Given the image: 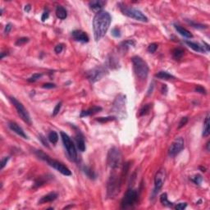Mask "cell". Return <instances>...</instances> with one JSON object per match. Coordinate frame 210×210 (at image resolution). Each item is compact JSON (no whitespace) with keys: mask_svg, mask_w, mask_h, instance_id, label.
<instances>
[{"mask_svg":"<svg viewBox=\"0 0 210 210\" xmlns=\"http://www.w3.org/2000/svg\"><path fill=\"white\" fill-rule=\"evenodd\" d=\"M49 17V13L48 11L46 12H44L43 13V15H42V17H41V20H42V22H45V20H47L48 18Z\"/></svg>","mask_w":210,"mask_h":210,"instance_id":"obj_49","label":"cell"},{"mask_svg":"<svg viewBox=\"0 0 210 210\" xmlns=\"http://www.w3.org/2000/svg\"><path fill=\"white\" fill-rule=\"evenodd\" d=\"M209 144H210L209 141L207 143V150H208V151L209 150Z\"/></svg>","mask_w":210,"mask_h":210,"instance_id":"obj_52","label":"cell"},{"mask_svg":"<svg viewBox=\"0 0 210 210\" xmlns=\"http://www.w3.org/2000/svg\"><path fill=\"white\" fill-rule=\"evenodd\" d=\"M56 86L53 83H45L43 85V88L44 89H53V88H55Z\"/></svg>","mask_w":210,"mask_h":210,"instance_id":"obj_46","label":"cell"},{"mask_svg":"<svg viewBox=\"0 0 210 210\" xmlns=\"http://www.w3.org/2000/svg\"><path fill=\"white\" fill-rule=\"evenodd\" d=\"M83 171H84V172L86 173V175L90 179H93V180H94L95 178H96V174L94 173V171L90 168V167H86V166H85V167H83Z\"/></svg>","mask_w":210,"mask_h":210,"instance_id":"obj_26","label":"cell"},{"mask_svg":"<svg viewBox=\"0 0 210 210\" xmlns=\"http://www.w3.org/2000/svg\"><path fill=\"white\" fill-rule=\"evenodd\" d=\"M118 6H119L121 12L126 17L133 18V19L139 21V22H148V21H149L147 17L145 16V14H143L142 12H140L138 9L128 7V6L122 4H119Z\"/></svg>","mask_w":210,"mask_h":210,"instance_id":"obj_5","label":"cell"},{"mask_svg":"<svg viewBox=\"0 0 210 210\" xmlns=\"http://www.w3.org/2000/svg\"><path fill=\"white\" fill-rule=\"evenodd\" d=\"M56 15L61 20H64L67 17V13L66 9L63 7H62V6H58L57 7V8H56Z\"/></svg>","mask_w":210,"mask_h":210,"instance_id":"obj_23","label":"cell"},{"mask_svg":"<svg viewBox=\"0 0 210 210\" xmlns=\"http://www.w3.org/2000/svg\"><path fill=\"white\" fill-rule=\"evenodd\" d=\"M35 154L37 155V156L39 157V159H43L45 162H47V163L49 166H51L54 169H56L57 171H59L61 174H63L64 176H71L72 175V171H70V169L67 167H66L64 164H63V163L57 161V160L50 159L47 155H45L44 153L41 152V151H36Z\"/></svg>","mask_w":210,"mask_h":210,"instance_id":"obj_2","label":"cell"},{"mask_svg":"<svg viewBox=\"0 0 210 210\" xmlns=\"http://www.w3.org/2000/svg\"><path fill=\"white\" fill-rule=\"evenodd\" d=\"M8 126L9 128L11 129L13 131H14L15 133H17V135H19L20 136H22L24 139H27V136L26 135L25 131L22 130V128L21 126H19L18 124H17L16 122H10L8 123Z\"/></svg>","mask_w":210,"mask_h":210,"instance_id":"obj_14","label":"cell"},{"mask_svg":"<svg viewBox=\"0 0 210 210\" xmlns=\"http://www.w3.org/2000/svg\"><path fill=\"white\" fill-rule=\"evenodd\" d=\"M42 76H43V74H41V73H35V74H33L31 76V77L29 78L27 81L29 82H34L40 77H42Z\"/></svg>","mask_w":210,"mask_h":210,"instance_id":"obj_32","label":"cell"},{"mask_svg":"<svg viewBox=\"0 0 210 210\" xmlns=\"http://www.w3.org/2000/svg\"><path fill=\"white\" fill-rule=\"evenodd\" d=\"M126 97L124 95H119L117 98L116 99V101L114 103V106H113V108L114 110L116 111V112H119L121 109H124L125 107V99Z\"/></svg>","mask_w":210,"mask_h":210,"instance_id":"obj_17","label":"cell"},{"mask_svg":"<svg viewBox=\"0 0 210 210\" xmlns=\"http://www.w3.org/2000/svg\"><path fill=\"white\" fill-rule=\"evenodd\" d=\"M187 122H188V117H182V118L181 119L180 122H179L178 129H181V127H183L187 123Z\"/></svg>","mask_w":210,"mask_h":210,"instance_id":"obj_41","label":"cell"},{"mask_svg":"<svg viewBox=\"0 0 210 210\" xmlns=\"http://www.w3.org/2000/svg\"><path fill=\"white\" fill-rule=\"evenodd\" d=\"M210 134V129H209V113L208 112L206 115L205 120L204 122V128H203V133L202 136L204 137H208Z\"/></svg>","mask_w":210,"mask_h":210,"instance_id":"obj_21","label":"cell"},{"mask_svg":"<svg viewBox=\"0 0 210 210\" xmlns=\"http://www.w3.org/2000/svg\"><path fill=\"white\" fill-rule=\"evenodd\" d=\"M116 119L115 117H99L97 121L101 122V123H105L107 122H110V121H113Z\"/></svg>","mask_w":210,"mask_h":210,"instance_id":"obj_31","label":"cell"},{"mask_svg":"<svg viewBox=\"0 0 210 210\" xmlns=\"http://www.w3.org/2000/svg\"><path fill=\"white\" fill-rule=\"evenodd\" d=\"M76 141H77V146L79 151L84 152L86 150V143L84 140V137L82 136V134L80 131H77L76 135Z\"/></svg>","mask_w":210,"mask_h":210,"instance_id":"obj_16","label":"cell"},{"mask_svg":"<svg viewBox=\"0 0 210 210\" xmlns=\"http://www.w3.org/2000/svg\"><path fill=\"white\" fill-rule=\"evenodd\" d=\"M174 26H175V29H176V31H177L181 35L184 36L185 38H189V39H190V38L193 37L192 34H191L189 30H187L186 29L183 28L182 26H179V25H174Z\"/></svg>","mask_w":210,"mask_h":210,"instance_id":"obj_22","label":"cell"},{"mask_svg":"<svg viewBox=\"0 0 210 210\" xmlns=\"http://www.w3.org/2000/svg\"><path fill=\"white\" fill-rule=\"evenodd\" d=\"M112 36H114V37H116V38H118V37H120L121 36V30L119 28H113L112 30Z\"/></svg>","mask_w":210,"mask_h":210,"instance_id":"obj_37","label":"cell"},{"mask_svg":"<svg viewBox=\"0 0 210 210\" xmlns=\"http://www.w3.org/2000/svg\"><path fill=\"white\" fill-rule=\"evenodd\" d=\"M102 110V107H99V106H94V107H90L89 109L87 110H85V111H82L81 112V117H88L90 116V115H94L95 113L99 112Z\"/></svg>","mask_w":210,"mask_h":210,"instance_id":"obj_18","label":"cell"},{"mask_svg":"<svg viewBox=\"0 0 210 210\" xmlns=\"http://www.w3.org/2000/svg\"><path fill=\"white\" fill-rule=\"evenodd\" d=\"M30 9H31V7H30V4H27L25 6V11H26V12H27V13H28V12H30Z\"/></svg>","mask_w":210,"mask_h":210,"instance_id":"obj_50","label":"cell"},{"mask_svg":"<svg viewBox=\"0 0 210 210\" xmlns=\"http://www.w3.org/2000/svg\"><path fill=\"white\" fill-rule=\"evenodd\" d=\"M186 206H187L186 203H180L175 207V209L176 210H183L186 208Z\"/></svg>","mask_w":210,"mask_h":210,"instance_id":"obj_42","label":"cell"},{"mask_svg":"<svg viewBox=\"0 0 210 210\" xmlns=\"http://www.w3.org/2000/svg\"><path fill=\"white\" fill-rule=\"evenodd\" d=\"M184 55V50L182 48H175L173 51H172V56L173 58L176 59V60H179L181 59L182 57Z\"/></svg>","mask_w":210,"mask_h":210,"instance_id":"obj_25","label":"cell"},{"mask_svg":"<svg viewBox=\"0 0 210 210\" xmlns=\"http://www.w3.org/2000/svg\"><path fill=\"white\" fill-rule=\"evenodd\" d=\"M158 44H156V43H153V44H150L149 45V47H148V51L150 52V53H154L157 49H158Z\"/></svg>","mask_w":210,"mask_h":210,"instance_id":"obj_35","label":"cell"},{"mask_svg":"<svg viewBox=\"0 0 210 210\" xmlns=\"http://www.w3.org/2000/svg\"><path fill=\"white\" fill-rule=\"evenodd\" d=\"M61 107H62V102H59V103L56 105L55 107H54V109H53V116H56V115L59 112V111H60L61 109Z\"/></svg>","mask_w":210,"mask_h":210,"instance_id":"obj_38","label":"cell"},{"mask_svg":"<svg viewBox=\"0 0 210 210\" xmlns=\"http://www.w3.org/2000/svg\"><path fill=\"white\" fill-rule=\"evenodd\" d=\"M63 44H58L55 47V48H54V51H55L57 53H60L61 52L63 51Z\"/></svg>","mask_w":210,"mask_h":210,"instance_id":"obj_47","label":"cell"},{"mask_svg":"<svg viewBox=\"0 0 210 210\" xmlns=\"http://www.w3.org/2000/svg\"><path fill=\"white\" fill-rule=\"evenodd\" d=\"M155 77L161 79V80H170V79H174V77L171 75L170 73L167 72H159L156 75Z\"/></svg>","mask_w":210,"mask_h":210,"instance_id":"obj_24","label":"cell"},{"mask_svg":"<svg viewBox=\"0 0 210 210\" xmlns=\"http://www.w3.org/2000/svg\"><path fill=\"white\" fill-rule=\"evenodd\" d=\"M72 35L74 39L77 41L79 42H82V43H87L89 41V37L88 35L86 34V32L82 31V30H74L72 33Z\"/></svg>","mask_w":210,"mask_h":210,"instance_id":"obj_13","label":"cell"},{"mask_svg":"<svg viewBox=\"0 0 210 210\" xmlns=\"http://www.w3.org/2000/svg\"><path fill=\"white\" fill-rule=\"evenodd\" d=\"M8 160H9L8 157H4V158H3L2 161H1V169H4V167L7 165V163L8 162Z\"/></svg>","mask_w":210,"mask_h":210,"instance_id":"obj_43","label":"cell"},{"mask_svg":"<svg viewBox=\"0 0 210 210\" xmlns=\"http://www.w3.org/2000/svg\"><path fill=\"white\" fill-rule=\"evenodd\" d=\"M28 41H29V39H28V38H26V37H22V38H20V39H17V42H16V45H17V46H21L22 44L27 43Z\"/></svg>","mask_w":210,"mask_h":210,"instance_id":"obj_36","label":"cell"},{"mask_svg":"<svg viewBox=\"0 0 210 210\" xmlns=\"http://www.w3.org/2000/svg\"><path fill=\"white\" fill-rule=\"evenodd\" d=\"M57 198H58V194L55 193V192H51V193L48 194V195L41 198L39 199V204H45V203H48V202L54 201Z\"/></svg>","mask_w":210,"mask_h":210,"instance_id":"obj_19","label":"cell"},{"mask_svg":"<svg viewBox=\"0 0 210 210\" xmlns=\"http://www.w3.org/2000/svg\"><path fill=\"white\" fill-rule=\"evenodd\" d=\"M106 4V2L104 1H101V0H96V1H92V2H90V9H92L94 12H95L96 13H99L101 12V10L103 8V5Z\"/></svg>","mask_w":210,"mask_h":210,"instance_id":"obj_15","label":"cell"},{"mask_svg":"<svg viewBox=\"0 0 210 210\" xmlns=\"http://www.w3.org/2000/svg\"><path fill=\"white\" fill-rule=\"evenodd\" d=\"M184 149V140L183 138L178 137L171 143L168 150V155L171 157H175L178 154H180Z\"/></svg>","mask_w":210,"mask_h":210,"instance_id":"obj_10","label":"cell"},{"mask_svg":"<svg viewBox=\"0 0 210 210\" xmlns=\"http://www.w3.org/2000/svg\"><path fill=\"white\" fill-rule=\"evenodd\" d=\"M135 45V42L132 40H127V41H125L123 43H122L121 46H122L123 48H127L130 46H134Z\"/></svg>","mask_w":210,"mask_h":210,"instance_id":"obj_40","label":"cell"},{"mask_svg":"<svg viewBox=\"0 0 210 210\" xmlns=\"http://www.w3.org/2000/svg\"><path fill=\"white\" fill-rule=\"evenodd\" d=\"M111 22L112 17L107 12L101 11L96 13L93 20V30L95 41H99L105 35Z\"/></svg>","mask_w":210,"mask_h":210,"instance_id":"obj_1","label":"cell"},{"mask_svg":"<svg viewBox=\"0 0 210 210\" xmlns=\"http://www.w3.org/2000/svg\"><path fill=\"white\" fill-rule=\"evenodd\" d=\"M47 176L45 177H43V176H40V177H38V179L34 181V188H37V187H39L41 185H43L44 184H45V182H47L48 181Z\"/></svg>","mask_w":210,"mask_h":210,"instance_id":"obj_27","label":"cell"},{"mask_svg":"<svg viewBox=\"0 0 210 210\" xmlns=\"http://www.w3.org/2000/svg\"><path fill=\"white\" fill-rule=\"evenodd\" d=\"M60 135L63 143L64 147L67 150L69 157L72 159L73 161H76L77 159V150H76V147L74 145L73 142L72 141L71 138L69 137L68 135H67L66 133L63 132V131L60 133Z\"/></svg>","mask_w":210,"mask_h":210,"instance_id":"obj_9","label":"cell"},{"mask_svg":"<svg viewBox=\"0 0 210 210\" xmlns=\"http://www.w3.org/2000/svg\"><path fill=\"white\" fill-rule=\"evenodd\" d=\"M138 195L137 190H133V189H129L126 192L124 197L122 199L121 205L122 209H128L131 208L133 205H135L138 201Z\"/></svg>","mask_w":210,"mask_h":210,"instance_id":"obj_7","label":"cell"},{"mask_svg":"<svg viewBox=\"0 0 210 210\" xmlns=\"http://www.w3.org/2000/svg\"><path fill=\"white\" fill-rule=\"evenodd\" d=\"M160 202L163 204V205L167 206V207H171V206L173 205V204L168 200L167 193H164L161 195V197H160Z\"/></svg>","mask_w":210,"mask_h":210,"instance_id":"obj_28","label":"cell"},{"mask_svg":"<svg viewBox=\"0 0 210 210\" xmlns=\"http://www.w3.org/2000/svg\"><path fill=\"white\" fill-rule=\"evenodd\" d=\"M12 24L11 23H8V24H7L6 25V26H5V29H4V32H5V34H8L9 32L11 31V30H12Z\"/></svg>","mask_w":210,"mask_h":210,"instance_id":"obj_48","label":"cell"},{"mask_svg":"<svg viewBox=\"0 0 210 210\" xmlns=\"http://www.w3.org/2000/svg\"><path fill=\"white\" fill-rule=\"evenodd\" d=\"M39 139L41 140V142H42V144H43L45 146V147H47V148H49V145H48L47 140H46V138L44 137L42 135H39Z\"/></svg>","mask_w":210,"mask_h":210,"instance_id":"obj_44","label":"cell"},{"mask_svg":"<svg viewBox=\"0 0 210 210\" xmlns=\"http://www.w3.org/2000/svg\"><path fill=\"white\" fill-rule=\"evenodd\" d=\"M122 164V154L116 147H112L107 153V165L112 170H116Z\"/></svg>","mask_w":210,"mask_h":210,"instance_id":"obj_6","label":"cell"},{"mask_svg":"<svg viewBox=\"0 0 210 210\" xmlns=\"http://www.w3.org/2000/svg\"><path fill=\"white\" fill-rule=\"evenodd\" d=\"M191 181H193L195 184L200 185L202 181H203V177L200 175H196V176H194L193 178H191Z\"/></svg>","mask_w":210,"mask_h":210,"instance_id":"obj_34","label":"cell"},{"mask_svg":"<svg viewBox=\"0 0 210 210\" xmlns=\"http://www.w3.org/2000/svg\"><path fill=\"white\" fill-rule=\"evenodd\" d=\"M185 43L186 44L188 45L189 47L190 48H192L194 51L198 52V53H204V52H207L204 48V46H201L200 44L196 43H194L192 41H185Z\"/></svg>","mask_w":210,"mask_h":210,"instance_id":"obj_20","label":"cell"},{"mask_svg":"<svg viewBox=\"0 0 210 210\" xmlns=\"http://www.w3.org/2000/svg\"><path fill=\"white\" fill-rule=\"evenodd\" d=\"M105 74V70L103 67H96L87 72V77L91 82H95L100 80Z\"/></svg>","mask_w":210,"mask_h":210,"instance_id":"obj_12","label":"cell"},{"mask_svg":"<svg viewBox=\"0 0 210 210\" xmlns=\"http://www.w3.org/2000/svg\"><path fill=\"white\" fill-rule=\"evenodd\" d=\"M9 99H10L11 103L13 104V106L15 107V108L17 109V113L19 114V116L21 117V118H22V120L24 121L26 123H27V124H31L30 115H29L27 110L25 108V107L23 106V104L21 102H19L16 98L13 97V96H10Z\"/></svg>","mask_w":210,"mask_h":210,"instance_id":"obj_8","label":"cell"},{"mask_svg":"<svg viewBox=\"0 0 210 210\" xmlns=\"http://www.w3.org/2000/svg\"><path fill=\"white\" fill-rule=\"evenodd\" d=\"M133 68L136 75L141 80H145L149 75V66L140 57L135 56L132 59Z\"/></svg>","mask_w":210,"mask_h":210,"instance_id":"obj_3","label":"cell"},{"mask_svg":"<svg viewBox=\"0 0 210 210\" xmlns=\"http://www.w3.org/2000/svg\"><path fill=\"white\" fill-rule=\"evenodd\" d=\"M186 22H188L190 26H193L195 28H197V29H205V28H207V26H205V25H202L199 23H195V22H189V21H186Z\"/></svg>","mask_w":210,"mask_h":210,"instance_id":"obj_33","label":"cell"},{"mask_svg":"<svg viewBox=\"0 0 210 210\" xmlns=\"http://www.w3.org/2000/svg\"><path fill=\"white\" fill-rule=\"evenodd\" d=\"M129 167H130V163H126L124 164V167H123V170H122V176H126L127 172L129 171Z\"/></svg>","mask_w":210,"mask_h":210,"instance_id":"obj_39","label":"cell"},{"mask_svg":"<svg viewBox=\"0 0 210 210\" xmlns=\"http://www.w3.org/2000/svg\"><path fill=\"white\" fill-rule=\"evenodd\" d=\"M165 177H166V172L165 170L160 169L155 175V189L153 191V198L159 193V190L162 189L164 181H165Z\"/></svg>","mask_w":210,"mask_h":210,"instance_id":"obj_11","label":"cell"},{"mask_svg":"<svg viewBox=\"0 0 210 210\" xmlns=\"http://www.w3.org/2000/svg\"><path fill=\"white\" fill-rule=\"evenodd\" d=\"M122 184V177L117 174H112L107 185V194L109 198H115L119 194Z\"/></svg>","mask_w":210,"mask_h":210,"instance_id":"obj_4","label":"cell"},{"mask_svg":"<svg viewBox=\"0 0 210 210\" xmlns=\"http://www.w3.org/2000/svg\"><path fill=\"white\" fill-rule=\"evenodd\" d=\"M48 138V140L51 142L52 144H53V145H55L56 143L58 142V134L55 131H51V132L49 133Z\"/></svg>","mask_w":210,"mask_h":210,"instance_id":"obj_29","label":"cell"},{"mask_svg":"<svg viewBox=\"0 0 210 210\" xmlns=\"http://www.w3.org/2000/svg\"><path fill=\"white\" fill-rule=\"evenodd\" d=\"M195 91L198 92V93H200V94H206V90L204 87H202V86H197V87L195 88Z\"/></svg>","mask_w":210,"mask_h":210,"instance_id":"obj_45","label":"cell"},{"mask_svg":"<svg viewBox=\"0 0 210 210\" xmlns=\"http://www.w3.org/2000/svg\"><path fill=\"white\" fill-rule=\"evenodd\" d=\"M151 107H152V104H150V103L144 105V106L141 107L140 111V116H144V115L148 114V113L150 112Z\"/></svg>","mask_w":210,"mask_h":210,"instance_id":"obj_30","label":"cell"},{"mask_svg":"<svg viewBox=\"0 0 210 210\" xmlns=\"http://www.w3.org/2000/svg\"><path fill=\"white\" fill-rule=\"evenodd\" d=\"M199 169H200V170H201L202 171H206V168H205V167H199Z\"/></svg>","mask_w":210,"mask_h":210,"instance_id":"obj_51","label":"cell"}]
</instances>
